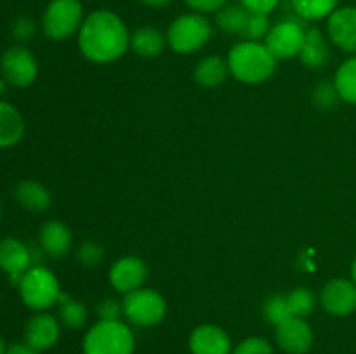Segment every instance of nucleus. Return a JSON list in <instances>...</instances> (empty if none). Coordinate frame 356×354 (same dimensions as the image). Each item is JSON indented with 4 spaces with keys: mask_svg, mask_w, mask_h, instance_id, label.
<instances>
[{
    "mask_svg": "<svg viewBox=\"0 0 356 354\" xmlns=\"http://www.w3.org/2000/svg\"><path fill=\"white\" fill-rule=\"evenodd\" d=\"M214 28L205 14L188 12L176 17L167 30V45L177 54H193L204 49L212 38Z\"/></svg>",
    "mask_w": 356,
    "mask_h": 354,
    "instance_id": "4",
    "label": "nucleus"
},
{
    "mask_svg": "<svg viewBox=\"0 0 356 354\" xmlns=\"http://www.w3.org/2000/svg\"><path fill=\"white\" fill-rule=\"evenodd\" d=\"M240 3H242L249 12L266 14V16H270V14L278 7L280 0H240Z\"/></svg>",
    "mask_w": 356,
    "mask_h": 354,
    "instance_id": "36",
    "label": "nucleus"
},
{
    "mask_svg": "<svg viewBox=\"0 0 356 354\" xmlns=\"http://www.w3.org/2000/svg\"><path fill=\"white\" fill-rule=\"evenodd\" d=\"M6 85H7V82L3 78H0V94L3 92V90H6Z\"/></svg>",
    "mask_w": 356,
    "mask_h": 354,
    "instance_id": "41",
    "label": "nucleus"
},
{
    "mask_svg": "<svg viewBox=\"0 0 356 354\" xmlns=\"http://www.w3.org/2000/svg\"><path fill=\"white\" fill-rule=\"evenodd\" d=\"M271 24H270V17L266 14H257V12H250L249 19H247L245 30H243L242 37L245 40H252V42H261L263 38H266L268 31H270Z\"/></svg>",
    "mask_w": 356,
    "mask_h": 354,
    "instance_id": "30",
    "label": "nucleus"
},
{
    "mask_svg": "<svg viewBox=\"0 0 356 354\" xmlns=\"http://www.w3.org/2000/svg\"><path fill=\"white\" fill-rule=\"evenodd\" d=\"M263 314L266 318L268 323H271L273 326L280 325L282 321L291 318V307H289L287 295L275 294L271 297H268L263 304Z\"/></svg>",
    "mask_w": 356,
    "mask_h": 354,
    "instance_id": "28",
    "label": "nucleus"
},
{
    "mask_svg": "<svg viewBox=\"0 0 356 354\" xmlns=\"http://www.w3.org/2000/svg\"><path fill=\"white\" fill-rule=\"evenodd\" d=\"M351 280H353L356 283V257H355L353 264H351Z\"/></svg>",
    "mask_w": 356,
    "mask_h": 354,
    "instance_id": "39",
    "label": "nucleus"
},
{
    "mask_svg": "<svg viewBox=\"0 0 356 354\" xmlns=\"http://www.w3.org/2000/svg\"><path fill=\"white\" fill-rule=\"evenodd\" d=\"M40 248L54 259H61L70 252L73 243L72 231L61 221H49L40 229Z\"/></svg>",
    "mask_w": 356,
    "mask_h": 354,
    "instance_id": "17",
    "label": "nucleus"
},
{
    "mask_svg": "<svg viewBox=\"0 0 356 354\" xmlns=\"http://www.w3.org/2000/svg\"><path fill=\"white\" fill-rule=\"evenodd\" d=\"M146 7H165L172 3L174 0H141Z\"/></svg>",
    "mask_w": 356,
    "mask_h": 354,
    "instance_id": "38",
    "label": "nucleus"
},
{
    "mask_svg": "<svg viewBox=\"0 0 356 354\" xmlns=\"http://www.w3.org/2000/svg\"><path fill=\"white\" fill-rule=\"evenodd\" d=\"M7 347H6V342H3V339L0 337V354H6Z\"/></svg>",
    "mask_w": 356,
    "mask_h": 354,
    "instance_id": "40",
    "label": "nucleus"
},
{
    "mask_svg": "<svg viewBox=\"0 0 356 354\" xmlns=\"http://www.w3.org/2000/svg\"><path fill=\"white\" fill-rule=\"evenodd\" d=\"M35 21L28 16H19L17 19H14L13 26H10V33H13L14 40L24 44V42H30L35 37Z\"/></svg>",
    "mask_w": 356,
    "mask_h": 354,
    "instance_id": "33",
    "label": "nucleus"
},
{
    "mask_svg": "<svg viewBox=\"0 0 356 354\" xmlns=\"http://www.w3.org/2000/svg\"><path fill=\"white\" fill-rule=\"evenodd\" d=\"M134 332L122 319L97 321L87 330L82 342L83 354H134Z\"/></svg>",
    "mask_w": 356,
    "mask_h": 354,
    "instance_id": "3",
    "label": "nucleus"
},
{
    "mask_svg": "<svg viewBox=\"0 0 356 354\" xmlns=\"http://www.w3.org/2000/svg\"><path fill=\"white\" fill-rule=\"evenodd\" d=\"M289 307H291V314L296 318H308L313 314L316 307V295L313 294L309 288L298 287L287 295Z\"/></svg>",
    "mask_w": 356,
    "mask_h": 354,
    "instance_id": "27",
    "label": "nucleus"
},
{
    "mask_svg": "<svg viewBox=\"0 0 356 354\" xmlns=\"http://www.w3.org/2000/svg\"><path fill=\"white\" fill-rule=\"evenodd\" d=\"M0 73L10 85L28 87L37 80L38 62L24 45H14L0 58Z\"/></svg>",
    "mask_w": 356,
    "mask_h": 354,
    "instance_id": "9",
    "label": "nucleus"
},
{
    "mask_svg": "<svg viewBox=\"0 0 356 354\" xmlns=\"http://www.w3.org/2000/svg\"><path fill=\"white\" fill-rule=\"evenodd\" d=\"M226 61H228L229 75L247 85L266 82L277 71V59L263 42H238L229 49Z\"/></svg>",
    "mask_w": 356,
    "mask_h": 354,
    "instance_id": "2",
    "label": "nucleus"
},
{
    "mask_svg": "<svg viewBox=\"0 0 356 354\" xmlns=\"http://www.w3.org/2000/svg\"><path fill=\"white\" fill-rule=\"evenodd\" d=\"M83 19L80 0H51L42 16V30L49 40L63 42L79 33Z\"/></svg>",
    "mask_w": 356,
    "mask_h": 354,
    "instance_id": "6",
    "label": "nucleus"
},
{
    "mask_svg": "<svg viewBox=\"0 0 356 354\" xmlns=\"http://www.w3.org/2000/svg\"><path fill=\"white\" fill-rule=\"evenodd\" d=\"M58 318L66 328L80 330L87 323L89 312H87V307L82 302L70 297V295L61 294L58 302Z\"/></svg>",
    "mask_w": 356,
    "mask_h": 354,
    "instance_id": "25",
    "label": "nucleus"
},
{
    "mask_svg": "<svg viewBox=\"0 0 356 354\" xmlns=\"http://www.w3.org/2000/svg\"><path fill=\"white\" fill-rule=\"evenodd\" d=\"M59 335H61L59 319L49 312H37L24 325V342L38 353L56 346Z\"/></svg>",
    "mask_w": 356,
    "mask_h": 354,
    "instance_id": "15",
    "label": "nucleus"
},
{
    "mask_svg": "<svg viewBox=\"0 0 356 354\" xmlns=\"http://www.w3.org/2000/svg\"><path fill=\"white\" fill-rule=\"evenodd\" d=\"M76 35L83 58L97 65L117 61L131 47V33L127 26L118 14L108 9L90 12Z\"/></svg>",
    "mask_w": 356,
    "mask_h": 354,
    "instance_id": "1",
    "label": "nucleus"
},
{
    "mask_svg": "<svg viewBox=\"0 0 356 354\" xmlns=\"http://www.w3.org/2000/svg\"><path fill=\"white\" fill-rule=\"evenodd\" d=\"M148 276V266L141 257L125 255L115 260L110 267V283L120 294H131V292L143 288V283Z\"/></svg>",
    "mask_w": 356,
    "mask_h": 354,
    "instance_id": "12",
    "label": "nucleus"
},
{
    "mask_svg": "<svg viewBox=\"0 0 356 354\" xmlns=\"http://www.w3.org/2000/svg\"><path fill=\"white\" fill-rule=\"evenodd\" d=\"M193 76L198 85L205 87V89L219 87L229 76L228 61L222 59L221 56H205L195 66Z\"/></svg>",
    "mask_w": 356,
    "mask_h": 354,
    "instance_id": "21",
    "label": "nucleus"
},
{
    "mask_svg": "<svg viewBox=\"0 0 356 354\" xmlns=\"http://www.w3.org/2000/svg\"><path fill=\"white\" fill-rule=\"evenodd\" d=\"M291 7L301 21H320L339 9V0H291Z\"/></svg>",
    "mask_w": 356,
    "mask_h": 354,
    "instance_id": "23",
    "label": "nucleus"
},
{
    "mask_svg": "<svg viewBox=\"0 0 356 354\" xmlns=\"http://www.w3.org/2000/svg\"><path fill=\"white\" fill-rule=\"evenodd\" d=\"M327 35L329 40L341 51L356 54V6L339 7L327 19Z\"/></svg>",
    "mask_w": 356,
    "mask_h": 354,
    "instance_id": "14",
    "label": "nucleus"
},
{
    "mask_svg": "<svg viewBox=\"0 0 356 354\" xmlns=\"http://www.w3.org/2000/svg\"><path fill=\"white\" fill-rule=\"evenodd\" d=\"M249 10L242 3H226L221 10L216 12V24L221 31L228 35H240L242 37L245 30L247 19H249Z\"/></svg>",
    "mask_w": 356,
    "mask_h": 354,
    "instance_id": "24",
    "label": "nucleus"
},
{
    "mask_svg": "<svg viewBox=\"0 0 356 354\" xmlns=\"http://www.w3.org/2000/svg\"><path fill=\"white\" fill-rule=\"evenodd\" d=\"M302 65L309 69H318L327 65L330 58L329 40L318 28H309L306 30L305 44H302L301 52L298 56Z\"/></svg>",
    "mask_w": 356,
    "mask_h": 354,
    "instance_id": "18",
    "label": "nucleus"
},
{
    "mask_svg": "<svg viewBox=\"0 0 356 354\" xmlns=\"http://www.w3.org/2000/svg\"><path fill=\"white\" fill-rule=\"evenodd\" d=\"M334 85L341 101L356 104V54L348 58L334 75Z\"/></svg>",
    "mask_w": 356,
    "mask_h": 354,
    "instance_id": "26",
    "label": "nucleus"
},
{
    "mask_svg": "<svg viewBox=\"0 0 356 354\" xmlns=\"http://www.w3.org/2000/svg\"><path fill=\"white\" fill-rule=\"evenodd\" d=\"M320 304L332 316H350L356 311V283L346 278H336L323 285Z\"/></svg>",
    "mask_w": 356,
    "mask_h": 354,
    "instance_id": "11",
    "label": "nucleus"
},
{
    "mask_svg": "<svg viewBox=\"0 0 356 354\" xmlns=\"http://www.w3.org/2000/svg\"><path fill=\"white\" fill-rule=\"evenodd\" d=\"M191 354H232V339L221 326L205 323L197 326L188 339Z\"/></svg>",
    "mask_w": 356,
    "mask_h": 354,
    "instance_id": "16",
    "label": "nucleus"
},
{
    "mask_svg": "<svg viewBox=\"0 0 356 354\" xmlns=\"http://www.w3.org/2000/svg\"><path fill=\"white\" fill-rule=\"evenodd\" d=\"M99 321H118L124 316V305L117 298H103L96 309Z\"/></svg>",
    "mask_w": 356,
    "mask_h": 354,
    "instance_id": "34",
    "label": "nucleus"
},
{
    "mask_svg": "<svg viewBox=\"0 0 356 354\" xmlns=\"http://www.w3.org/2000/svg\"><path fill=\"white\" fill-rule=\"evenodd\" d=\"M312 99L313 104H315L316 108H320V110H332V108H336V104L339 103L341 97L339 94H337L336 85H334V80L332 82H329V80L320 82L318 85L313 89Z\"/></svg>",
    "mask_w": 356,
    "mask_h": 354,
    "instance_id": "29",
    "label": "nucleus"
},
{
    "mask_svg": "<svg viewBox=\"0 0 356 354\" xmlns=\"http://www.w3.org/2000/svg\"><path fill=\"white\" fill-rule=\"evenodd\" d=\"M76 260L87 267L99 266L104 260V248L97 242H83L76 248Z\"/></svg>",
    "mask_w": 356,
    "mask_h": 354,
    "instance_id": "31",
    "label": "nucleus"
},
{
    "mask_svg": "<svg viewBox=\"0 0 356 354\" xmlns=\"http://www.w3.org/2000/svg\"><path fill=\"white\" fill-rule=\"evenodd\" d=\"M305 38L306 30L301 19L287 17L270 28L266 38H264V45L270 49L277 61H285V59L298 58L302 44H305Z\"/></svg>",
    "mask_w": 356,
    "mask_h": 354,
    "instance_id": "8",
    "label": "nucleus"
},
{
    "mask_svg": "<svg viewBox=\"0 0 356 354\" xmlns=\"http://www.w3.org/2000/svg\"><path fill=\"white\" fill-rule=\"evenodd\" d=\"M24 135V120L16 106L0 101V148L16 146Z\"/></svg>",
    "mask_w": 356,
    "mask_h": 354,
    "instance_id": "20",
    "label": "nucleus"
},
{
    "mask_svg": "<svg viewBox=\"0 0 356 354\" xmlns=\"http://www.w3.org/2000/svg\"><path fill=\"white\" fill-rule=\"evenodd\" d=\"M232 354H273V346L263 337H247L233 347Z\"/></svg>",
    "mask_w": 356,
    "mask_h": 354,
    "instance_id": "32",
    "label": "nucleus"
},
{
    "mask_svg": "<svg viewBox=\"0 0 356 354\" xmlns=\"http://www.w3.org/2000/svg\"><path fill=\"white\" fill-rule=\"evenodd\" d=\"M0 217H2V205H0Z\"/></svg>",
    "mask_w": 356,
    "mask_h": 354,
    "instance_id": "42",
    "label": "nucleus"
},
{
    "mask_svg": "<svg viewBox=\"0 0 356 354\" xmlns=\"http://www.w3.org/2000/svg\"><path fill=\"white\" fill-rule=\"evenodd\" d=\"M17 290L24 305L37 312L58 304L63 294L56 274L45 266H31L21 278Z\"/></svg>",
    "mask_w": 356,
    "mask_h": 354,
    "instance_id": "5",
    "label": "nucleus"
},
{
    "mask_svg": "<svg viewBox=\"0 0 356 354\" xmlns=\"http://www.w3.org/2000/svg\"><path fill=\"white\" fill-rule=\"evenodd\" d=\"M275 339L278 347L287 354H306L313 347V330L305 318L291 316L275 326Z\"/></svg>",
    "mask_w": 356,
    "mask_h": 354,
    "instance_id": "10",
    "label": "nucleus"
},
{
    "mask_svg": "<svg viewBox=\"0 0 356 354\" xmlns=\"http://www.w3.org/2000/svg\"><path fill=\"white\" fill-rule=\"evenodd\" d=\"M6 354H40V353H38V351H35L33 347L28 346L26 342L24 344L16 342V344H10V346L7 347Z\"/></svg>",
    "mask_w": 356,
    "mask_h": 354,
    "instance_id": "37",
    "label": "nucleus"
},
{
    "mask_svg": "<svg viewBox=\"0 0 356 354\" xmlns=\"http://www.w3.org/2000/svg\"><path fill=\"white\" fill-rule=\"evenodd\" d=\"M31 266L33 262H31L30 245L17 238L0 239V269L9 276L10 283L17 287L23 274Z\"/></svg>",
    "mask_w": 356,
    "mask_h": 354,
    "instance_id": "13",
    "label": "nucleus"
},
{
    "mask_svg": "<svg viewBox=\"0 0 356 354\" xmlns=\"http://www.w3.org/2000/svg\"><path fill=\"white\" fill-rule=\"evenodd\" d=\"M167 37L153 26H141L131 33V49L141 58H156L163 52Z\"/></svg>",
    "mask_w": 356,
    "mask_h": 354,
    "instance_id": "22",
    "label": "nucleus"
},
{
    "mask_svg": "<svg viewBox=\"0 0 356 354\" xmlns=\"http://www.w3.org/2000/svg\"><path fill=\"white\" fill-rule=\"evenodd\" d=\"M124 316L134 326H155L162 323L167 314V302L162 294L153 288H138L122 301Z\"/></svg>",
    "mask_w": 356,
    "mask_h": 354,
    "instance_id": "7",
    "label": "nucleus"
},
{
    "mask_svg": "<svg viewBox=\"0 0 356 354\" xmlns=\"http://www.w3.org/2000/svg\"><path fill=\"white\" fill-rule=\"evenodd\" d=\"M0 301H2V295H0Z\"/></svg>",
    "mask_w": 356,
    "mask_h": 354,
    "instance_id": "43",
    "label": "nucleus"
},
{
    "mask_svg": "<svg viewBox=\"0 0 356 354\" xmlns=\"http://www.w3.org/2000/svg\"><path fill=\"white\" fill-rule=\"evenodd\" d=\"M184 3H186L190 9H193L195 12L216 14L228 3V0H184Z\"/></svg>",
    "mask_w": 356,
    "mask_h": 354,
    "instance_id": "35",
    "label": "nucleus"
},
{
    "mask_svg": "<svg viewBox=\"0 0 356 354\" xmlns=\"http://www.w3.org/2000/svg\"><path fill=\"white\" fill-rule=\"evenodd\" d=\"M14 198L28 212H45L52 203L51 191L37 180H21L14 189Z\"/></svg>",
    "mask_w": 356,
    "mask_h": 354,
    "instance_id": "19",
    "label": "nucleus"
}]
</instances>
